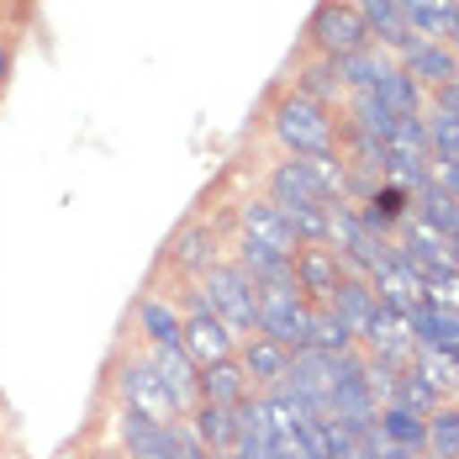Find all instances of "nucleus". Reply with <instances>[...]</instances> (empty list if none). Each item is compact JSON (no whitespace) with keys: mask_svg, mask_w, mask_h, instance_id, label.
I'll list each match as a JSON object with an SVG mask.
<instances>
[{"mask_svg":"<svg viewBox=\"0 0 459 459\" xmlns=\"http://www.w3.org/2000/svg\"><path fill=\"white\" fill-rule=\"evenodd\" d=\"M270 138L290 159H333L338 153V111L301 91H285L270 106Z\"/></svg>","mask_w":459,"mask_h":459,"instance_id":"f257e3e1","label":"nucleus"},{"mask_svg":"<svg viewBox=\"0 0 459 459\" xmlns=\"http://www.w3.org/2000/svg\"><path fill=\"white\" fill-rule=\"evenodd\" d=\"M359 48H369V27L354 11V0H317L312 16H307V53L338 64V58H349Z\"/></svg>","mask_w":459,"mask_h":459,"instance_id":"f03ea898","label":"nucleus"},{"mask_svg":"<svg viewBox=\"0 0 459 459\" xmlns=\"http://www.w3.org/2000/svg\"><path fill=\"white\" fill-rule=\"evenodd\" d=\"M201 290H206L212 312L228 322L238 338H254V333H259V285L243 275V270H238L232 259L212 264V270L201 275Z\"/></svg>","mask_w":459,"mask_h":459,"instance_id":"7ed1b4c3","label":"nucleus"},{"mask_svg":"<svg viewBox=\"0 0 459 459\" xmlns=\"http://www.w3.org/2000/svg\"><path fill=\"white\" fill-rule=\"evenodd\" d=\"M259 333L280 343L285 354H301L312 349V301L296 290V285H270L259 290Z\"/></svg>","mask_w":459,"mask_h":459,"instance_id":"20e7f679","label":"nucleus"},{"mask_svg":"<svg viewBox=\"0 0 459 459\" xmlns=\"http://www.w3.org/2000/svg\"><path fill=\"white\" fill-rule=\"evenodd\" d=\"M385 180L417 190L433 180V143H428V122L422 117H396L385 133Z\"/></svg>","mask_w":459,"mask_h":459,"instance_id":"39448f33","label":"nucleus"},{"mask_svg":"<svg viewBox=\"0 0 459 459\" xmlns=\"http://www.w3.org/2000/svg\"><path fill=\"white\" fill-rule=\"evenodd\" d=\"M117 402H122V412H143V417H153V422H185L175 396L164 391V380L148 365V354H127L117 365Z\"/></svg>","mask_w":459,"mask_h":459,"instance_id":"423d86ee","label":"nucleus"},{"mask_svg":"<svg viewBox=\"0 0 459 459\" xmlns=\"http://www.w3.org/2000/svg\"><path fill=\"white\" fill-rule=\"evenodd\" d=\"M264 195L275 201L280 212L327 206V190H322V180H317V164H312V159H290V153H280L275 164L264 169Z\"/></svg>","mask_w":459,"mask_h":459,"instance_id":"0eeeda50","label":"nucleus"},{"mask_svg":"<svg viewBox=\"0 0 459 459\" xmlns=\"http://www.w3.org/2000/svg\"><path fill=\"white\" fill-rule=\"evenodd\" d=\"M232 222H238V238H254V243L275 248V254H285V259H296V254H301V238H296V228H290V217L280 212L270 195L243 201V206L232 212Z\"/></svg>","mask_w":459,"mask_h":459,"instance_id":"6e6552de","label":"nucleus"},{"mask_svg":"<svg viewBox=\"0 0 459 459\" xmlns=\"http://www.w3.org/2000/svg\"><path fill=\"white\" fill-rule=\"evenodd\" d=\"M359 349H365L369 359H385V365L407 369V365H412V354H417L412 322L402 317V312H391V307L380 301V307L369 312L365 333H359Z\"/></svg>","mask_w":459,"mask_h":459,"instance_id":"1a4fd4ad","label":"nucleus"},{"mask_svg":"<svg viewBox=\"0 0 459 459\" xmlns=\"http://www.w3.org/2000/svg\"><path fill=\"white\" fill-rule=\"evenodd\" d=\"M280 385H290V391L312 407V417H327L333 385H338V354H322V349H301V354H290V369H285Z\"/></svg>","mask_w":459,"mask_h":459,"instance_id":"9d476101","label":"nucleus"},{"mask_svg":"<svg viewBox=\"0 0 459 459\" xmlns=\"http://www.w3.org/2000/svg\"><path fill=\"white\" fill-rule=\"evenodd\" d=\"M117 438H122V455L127 459H180V422H153L143 412H122L117 417Z\"/></svg>","mask_w":459,"mask_h":459,"instance_id":"9b49d317","label":"nucleus"},{"mask_svg":"<svg viewBox=\"0 0 459 459\" xmlns=\"http://www.w3.org/2000/svg\"><path fill=\"white\" fill-rule=\"evenodd\" d=\"M238 333L217 312H201V317H185V333H180V349L190 354V365L206 369V365H222V359H238Z\"/></svg>","mask_w":459,"mask_h":459,"instance_id":"f8f14e48","label":"nucleus"},{"mask_svg":"<svg viewBox=\"0 0 459 459\" xmlns=\"http://www.w3.org/2000/svg\"><path fill=\"white\" fill-rule=\"evenodd\" d=\"M164 259H169L185 280H201L212 264H222V238H217L212 222H185V228L164 243Z\"/></svg>","mask_w":459,"mask_h":459,"instance_id":"ddd939ff","label":"nucleus"},{"mask_svg":"<svg viewBox=\"0 0 459 459\" xmlns=\"http://www.w3.org/2000/svg\"><path fill=\"white\" fill-rule=\"evenodd\" d=\"M396 64L417 80L422 95H433V91H444V85L459 80V53L449 43H422V38H412V43L396 53Z\"/></svg>","mask_w":459,"mask_h":459,"instance_id":"4468645a","label":"nucleus"},{"mask_svg":"<svg viewBox=\"0 0 459 459\" xmlns=\"http://www.w3.org/2000/svg\"><path fill=\"white\" fill-rule=\"evenodd\" d=\"M359 217H365L369 232H380V238H396V232L407 228V217H412V190L396 180L375 185L369 190V201H359Z\"/></svg>","mask_w":459,"mask_h":459,"instance_id":"2eb2a0df","label":"nucleus"},{"mask_svg":"<svg viewBox=\"0 0 459 459\" xmlns=\"http://www.w3.org/2000/svg\"><path fill=\"white\" fill-rule=\"evenodd\" d=\"M232 264L254 280L259 290H270V285H296V259H285V254L254 243V238H238V243H232Z\"/></svg>","mask_w":459,"mask_h":459,"instance_id":"dca6fc26","label":"nucleus"},{"mask_svg":"<svg viewBox=\"0 0 459 459\" xmlns=\"http://www.w3.org/2000/svg\"><path fill=\"white\" fill-rule=\"evenodd\" d=\"M185 433L195 444H206L212 455H232L238 444V407H217V402H195L185 412Z\"/></svg>","mask_w":459,"mask_h":459,"instance_id":"f3484780","label":"nucleus"},{"mask_svg":"<svg viewBox=\"0 0 459 459\" xmlns=\"http://www.w3.org/2000/svg\"><path fill=\"white\" fill-rule=\"evenodd\" d=\"M338 280H343V264H338L333 248H301V254H296V290H301L312 307H327V301H333Z\"/></svg>","mask_w":459,"mask_h":459,"instance_id":"a211bd4d","label":"nucleus"},{"mask_svg":"<svg viewBox=\"0 0 459 459\" xmlns=\"http://www.w3.org/2000/svg\"><path fill=\"white\" fill-rule=\"evenodd\" d=\"M238 365H243V375H248V385H254V391H270V385L285 380L290 354H285L280 343H270L264 333H254V338H243V343H238Z\"/></svg>","mask_w":459,"mask_h":459,"instance_id":"6ab92c4d","label":"nucleus"},{"mask_svg":"<svg viewBox=\"0 0 459 459\" xmlns=\"http://www.w3.org/2000/svg\"><path fill=\"white\" fill-rule=\"evenodd\" d=\"M396 11H402L407 32L422 43H449L459 22V0H396Z\"/></svg>","mask_w":459,"mask_h":459,"instance_id":"aec40b11","label":"nucleus"},{"mask_svg":"<svg viewBox=\"0 0 459 459\" xmlns=\"http://www.w3.org/2000/svg\"><path fill=\"white\" fill-rule=\"evenodd\" d=\"M133 317H138V333L148 349H180L185 317H180V307H175V296H143Z\"/></svg>","mask_w":459,"mask_h":459,"instance_id":"412c9836","label":"nucleus"},{"mask_svg":"<svg viewBox=\"0 0 459 459\" xmlns=\"http://www.w3.org/2000/svg\"><path fill=\"white\" fill-rule=\"evenodd\" d=\"M254 396V385H248V375L238 359H222V365H206L195 369V402H217V407H238V402H248Z\"/></svg>","mask_w":459,"mask_h":459,"instance_id":"4be33fe9","label":"nucleus"},{"mask_svg":"<svg viewBox=\"0 0 459 459\" xmlns=\"http://www.w3.org/2000/svg\"><path fill=\"white\" fill-rule=\"evenodd\" d=\"M148 365H153V375L164 380V391L175 396V407L185 417L195 407V365H190V354L185 349H148Z\"/></svg>","mask_w":459,"mask_h":459,"instance_id":"5701e85b","label":"nucleus"},{"mask_svg":"<svg viewBox=\"0 0 459 459\" xmlns=\"http://www.w3.org/2000/svg\"><path fill=\"white\" fill-rule=\"evenodd\" d=\"M354 11L365 16L369 27V43L385 48L391 58L402 53V48L412 43V32H407V22H402V11H396V0H354Z\"/></svg>","mask_w":459,"mask_h":459,"instance_id":"b1692460","label":"nucleus"},{"mask_svg":"<svg viewBox=\"0 0 459 459\" xmlns=\"http://www.w3.org/2000/svg\"><path fill=\"white\" fill-rule=\"evenodd\" d=\"M391 111H385V100L375 91H349L343 95V117H338V127H349V133H365V138L385 143V133H391Z\"/></svg>","mask_w":459,"mask_h":459,"instance_id":"393cba45","label":"nucleus"},{"mask_svg":"<svg viewBox=\"0 0 459 459\" xmlns=\"http://www.w3.org/2000/svg\"><path fill=\"white\" fill-rule=\"evenodd\" d=\"M391 64H396V58H391L385 48L369 43V48H359V53H349V58H338L333 69H338V85H343V95H349V91H375L380 74H385Z\"/></svg>","mask_w":459,"mask_h":459,"instance_id":"a878e982","label":"nucleus"},{"mask_svg":"<svg viewBox=\"0 0 459 459\" xmlns=\"http://www.w3.org/2000/svg\"><path fill=\"white\" fill-rule=\"evenodd\" d=\"M338 317L349 322L354 333H365V322H369V312L380 307V296H375V285H369V275H343L338 280V290H333V301H327Z\"/></svg>","mask_w":459,"mask_h":459,"instance_id":"bb28decb","label":"nucleus"},{"mask_svg":"<svg viewBox=\"0 0 459 459\" xmlns=\"http://www.w3.org/2000/svg\"><path fill=\"white\" fill-rule=\"evenodd\" d=\"M412 217H422L428 228H438V232H449V238H455V232H459V201L438 180H422L412 190Z\"/></svg>","mask_w":459,"mask_h":459,"instance_id":"cd10ccee","label":"nucleus"},{"mask_svg":"<svg viewBox=\"0 0 459 459\" xmlns=\"http://www.w3.org/2000/svg\"><path fill=\"white\" fill-rule=\"evenodd\" d=\"M290 91L312 95L322 106H333L338 111V100H343V85H338V69H333V58H317V53H307L301 64H296V85Z\"/></svg>","mask_w":459,"mask_h":459,"instance_id":"c85d7f7f","label":"nucleus"},{"mask_svg":"<svg viewBox=\"0 0 459 459\" xmlns=\"http://www.w3.org/2000/svg\"><path fill=\"white\" fill-rule=\"evenodd\" d=\"M375 95L385 100V111H391V117H422V111H428V95L417 91V80L402 69V64H391V69L380 74Z\"/></svg>","mask_w":459,"mask_h":459,"instance_id":"c756f323","label":"nucleus"},{"mask_svg":"<svg viewBox=\"0 0 459 459\" xmlns=\"http://www.w3.org/2000/svg\"><path fill=\"white\" fill-rule=\"evenodd\" d=\"M412 369L444 396V402H459V365L455 354H444V349H428V343H417L412 354Z\"/></svg>","mask_w":459,"mask_h":459,"instance_id":"7c9ffc66","label":"nucleus"},{"mask_svg":"<svg viewBox=\"0 0 459 459\" xmlns=\"http://www.w3.org/2000/svg\"><path fill=\"white\" fill-rule=\"evenodd\" d=\"M380 433L407 455H428V417L402 412V407H380Z\"/></svg>","mask_w":459,"mask_h":459,"instance_id":"2f4dec72","label":"nucleus"},{"mask_svg":"<svg viewBox=\"0 0 459 459\" xmlns=\"http://www.w3.org/2000/svg\"><path fill=\"white\" fill-rule=\"evenodd\" d=\"M385 407H402V412L433 417L438 407H444V396H438V391H433V385H428L412 365H407L402 375H396V391H391V402H385Z\"/></svg>","mask_w":459,"mask_h":459,"instance_id":"473e14b6","label":"nucleus"},{"mask_svg":"<svg viewBox=\"0 0 459 459\" xmlns=\"http://www.w3.org/2000/svg\"><path fill=\"white\" fill-rule=\"evenodd\" d=\"M312 349H322V354H349V349H359V333L338 317L333 307H312Z\"/></svg>","mask_w":459,"mask_h":459,"instance_id":"72a5a7b5","label":"nucleus"},{"mask_svg":"<svg viewBox=\"0 0 459 459\" xmlns=\"http://www.w3.org/2000/svg\"><path fill=\"white\" fill-rule=\"evenodd\" d=\"M422 459H459V402H444L428 417V455Z\"/></svg>","mask_w":459,"mask_h":459,"instance_id":"f704fd0d","label":"nucleus"},{"mask_svg":"<svg viewBox=\"0 0 459 459\" xmlns=\"http://www.w3.org/2000/svg\"><path fill=\"white\" fill-rule=\"evenodd\" d=\"M428 122V143H433V159H459V117L444 106H428L422 111Z\"/></svg>","mask_w":459,"mask_h":459,"instance_id":"c9c22d12","label":"nucleus"},{"mask_svg":"<svg viewBox=\"0 0 459 459\" xmlns=\"http://www.w3.org/2000/svg\"><path fill=\"white\" fill-rule=\"evenodd\" d=\"M433 180H438L459 201V159H433Z\"/></svg>","mask_w":459,"mask_h":459,"instance_id":"e433bc0d","label":"nucleus"},{"mask_svg":"<svg viewBox=\"0 0 459 459\" xmlns=\"http://www.w3.org/2000/svg\"><path fill=\"white\" fill-rule=\"evenodd\" d=\"M180 428H185V422H180ZM180 459H232V455H212L206 444H195V438L185 433V438H180Z\"/></svg>","mask_w":459,"mask_h":459,"instance_id":"4c0bfd02","label":"nucleus"},{"mask_svg":"<svg viewBox=\"0 0 459 459\" xmlns=\"http://www.w3.org/2000/svg\"><path fill=\"white\" fill-rule=\"evenodd\" d=\"M5 80H11V38L0 32V91H5Z\"/></svg>","mask_w":459,"mask_h":459,"instance_id":"58836bf2","label":"nucleus"},{"mask_svg":"<svg viewBox=\"0 0 459 459\" xmlns=\"http://www.w3.org/2000/svg\"><path fill=\"white\" fill-rule=\"evenodd\" d=\"M449 48H455V53H459V22H455V32H449Z\"/></svg>","mask_w":459,"mask_h":459,"instance_id":"ea45409f","label":"nucleus"}]
</instances>
